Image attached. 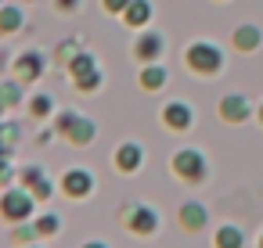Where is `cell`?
Instances as JSON below:
<instances>
[{
  "label": "cell",
  "instance_id": "cell-23",
  "mask_svg": "<svg viewBox=\"0 0 263 248\" xmlns=\"http://www.w3.org/2000/svg\"><path fill=\"white\" fill-rule=\"evenodd\" d=\"M76 58H80V40H65V44L54 51V65H65V69H69Z\"/></svg>",
  "mask_w": 263,
  "mask_h": 248
},
{
  "label": "cell",
  "instance_id": "cell-16",
  "mask_svg": "<svg viewBox=\"0 0 263 248\" xmlns=\"http://www.w3.org/2000/svg\"><path fill=\"white\" fill-rule=\"evenodd\" d=\"M22 26H26V15L18 4H0V36H15L22 33Z\"/></svg>",
  "mask_w": 263,
  "mask_h": 248
},
{
  "label": "cell",
  "instance_id": "cell-8",
  "mask_svg": "<svg viewBox=\"0 0 263 248\" xmlns=\"http://www.w3.org/2000/svg\"><path fill=\"white\" fill-rule=\"evenodd\" d=\"M162 51H166V40H162V33H155V29H141V33H137V40H134V47H130L134 61H141V65L159 61V58H162Z\"/></svg>",
  "mask_w": 263,
  "mask_h": 248
},
{
  "label": "cell",
  "instance_id": "cell-6",
  "mask_svg": "<svg viewBox=\"0 0 263 248\" xmlns=\"http://www.w3.org/2000/svg\"><path fill=\"white\" fill-rule=\"evenodd\" d=\"M69 79H72V87H76L80 94H98L101 83H105V76H101V69H98V58L87 54V51H80V58L69 65Z\"/></svg>",
  "mask_w": 263,
  "mask_h": 248
},
{
  "label": "cell",
  "instance_id": "cell-32",
  "mask_svg": "<svg viewBox=\"0 0 263 248\" xmlns=\"http://www.w3.org/2000/svg\"><path fill=\"white\" fill-rule=\"evenodd\" d=\"M256 115H259V122H263V105H259V112H256Z\"/></svg>",
  "mask_w": 263,
  "mask_h": 248
},
{
  "label": "cell",
  "instance_id": "cell-12",
  "mask_svg": "<svg viewBox=\"0 0 263 248\" xmlns=\"http://www.w3.org/2000/svg\"><path fill=\"white\" fill-rule=\"evenodd\" d=\"M112 166L119 169V173H137L141 166H144V148L137 144V140H123L119 148H116V155H112Z\"/></svg>",
  "mask_w": 263,
  "mask_h": 248
},
{
  "label": "cell",
  "instance_id": "cell-21",
  "mask_svg": "<svg viewBox=\"0 0 263 248\" xmlns=\"http://www.w3.org/2000/svg\"><path fill=\"white\" fill-rule=\"evenodd\" d=\"M36 241H40V234H36L33 219H26V223H11V244H15V248H22V244H36Z\"/></svg>",
  "mask_w": 263,
  "mask_h": 248
},
{
  "label": "cell",
  "instance_id": "cell-17",
  "mask_svg": "<svg viewBox=\"0 0 263 248\" xmlns=\"http://www.w3.org/2000/svg\"><path fill=\"white\" fill-rule=\"evenodd\" d=\"M213 248H245V234H241L234 223H223V226L213 234Z\"/></svg>",
  "mask_w": 263,
  "mask_h": 248
},
{
  "label": "cell",
  "instance_id": "cell-2",
  "mask_svg": "<svg viewBox=\"0 0 263 248\" xmlns=\"http://www.w3.org/2000/svg\"><path fill=\"white\" fill-rule=\"evenodd\" d=\"M36 198H33V191H26L22 183H15V187H4V194H0V216H4L8 223H26V219H33L36 216Z\"/></svg>",
  "mask_w": 263,
  "mask_h": 248
},
{
  "label": "cell",
  "instance_id": "cell-33",
  "mask_svg": "<svg viewBox=\"0 0 263 248\" xmlns=\"http://www.w3.org/2000/svg\"><path fill=\"white\" fill-rule=\"evenodd\" d=\"M259 248H263V234H259Z\"/></svg>",
  "mask_w": 263,
  "mask_h": 248
},
{
  "label": "cell",
  "instance_id": "cell-28",
  "mask_svg": "<svg viewBox=\"0 0 263 248\" xmlns=\"http://www.w3.org/2000/svg\"><path fill=\"white\" fill-rule=\"evenodd\" d=\"M101 8H105V15H123L130 8V0H101Z\"/></svg>",
  "mask_w": 263,
  "mask_h": 248
},
{
  "label": "cell",
  "instance_id": "cell-27",
  "mask_svg": "<svg viewBox=\"0 0 263 248\" xmlns=\"http://www.w3.org/2000/svg\"><path fill=\"white\" fill-rule=\"evenodd\" d=\"M0 94H4V105H8V112L22 105V90H18V79H11V83H0Z\"/></svg>",
  "mask_w": 263,
  "mask_h": 248
},
{
  "label": "cell",
  "instance_id": "cell-35",
  "mask_svg": "<svg viewBox=\"0 0 263 248\" xmlns=\"http://www.w3.org/2000/svg\"><path fill=\"white\" fill-rule=\"evenodd\" d=\"M0 4H4V0H0Z\"/></svg>",
  "mask_w": 263,
  "mask_h": 248
},
{
  "label": "cell",
  "instance_id": "cell-19",
  "mask_svg": "<svg viewBox=\"0 0 263 248\" xmlns=\"http://www.w3.org/2000/svg\"><path fill=\"white\" fill-rule=\"evenodd\" d=\"M26 112H29L33 119H51V115H54V97H51V94H33V97L26 101Z\"/></svg>",
  "mask_w": 263,
  "mask_h": 248
},
{
  "label": "cell",
  "instance_id": "cell-5",
  "mask_svg": "<svg viewBox=\"0 0 263 248\" xmlns=\"http://www.w3.org/2000/svg\"><path fill=\"white\" fill-rule=\"evenodd\" d=\"M170 169H173V176L184 180V183H202V180L209 176V162H205V155H202L198 148H180V151L173 155Z\"/></svg>",
  "mask_w": 263,
  "mask_h": 248
},
{
  "label": "cell",
  "instance_id": "cell-30",
  "mask_svg": "<svg viewBox=\"0 0 263 248\" xmlns=\"http://www.w3.org/2000/svg\"><path fill=\"white\" fill-rule=\"evenodd\" d=\"M80 248H108V241H98V237H90V241H83Z\"/></svg>",
  "mask_w": 263,
  "mask_h": 248
},
{
  "label": "cell",
  "instance_id": "cell-11",
  "mask_svg": "<svg viewBox=\"0 0 263 248\" xmlns=\"http://www.w3.org/2000/svg\"><path fill=\"white\" fill-rule=\"evenodd\" d=\"M177 223H180V230H187V234H202V230L209 226V209H205L202 201H184V205L177 209Z\"/></svg>",
  "mask_w": 263,
  "mask_h": 248
},
{
  "label": "cell",
  "instance_id": "cell-13",
  "mask_svg": "<svg viewBox=\"0 0 263 248\" xmlns=\"http://www.w3.org/2000/svg\"><path fill=\"white\" fill-rule=\"evenodd\" d=\"M220 119L223 122H231V126H238V122H245L249 115H252V105L241 97V94H227V97H220Z\"/></svg>",
  "mask_w": 263,
  "mask_h": 248
},
{
  "label": "cell",
  "instance_id": "cell-1",
  "mask_svg": "<svg viewBox=\"0 0 263 248\" xmlns=\"http://www.w3.org/2000/svg\"><path fill=\"white\" fill-rule=\"evenodd\" d=\"M51 130H54L58 137H65L72 148H90V144H94V137H98V126H94V119H90V115H80V112H72V108H62V112H54V122H51Z\"/></svg>",
  "mask_w": 263,
  "mask_h": 248
},
{
  "label": "cell",
  "instance_id": "cell-4",
  "mask_svg": "<svg viewBox=\"0 0 263 248\" xmlns=\"http://www.w3.org/2000/svg\"><path fill=\"white\" fill-rule=\"evenodd\" d=\"M184 65H187V72H195V76H216V72L223 69V51H220L216 44L198 40V44H191V47L184 51Z\"/></svg>",
  "mask_w": 263,
  "mask_h": 248
},
{
  "label": "cell",
  "instance_id": "cell-26",
  "mask_svg": "<svg viewBox=\"0 0 263 248\" xmlns=\"http://www.w3.org/2000/svg\"><path fill=\"white\" fill-rule=\"evenodd\" d=\"M29 191H33V198H36V201H40V205H47V201H51V198H54V191H58V187H54V183H51V176H44V180H36V183H33V187H29Z\"/></svg>",
  "mask_w": 263,
  "mask_h": 248
},
{
  "label": "cell",
  "instance_id": "cell-20",
  "mask_svg": "<svg viewBox=\"0 0 263 248\" xmlns=\"http://www.w3.org/2000/svg\"><path fill=\"white\" fill-rule=\"evenodd\" d=\"M259 40H263V36H259V29H256V26H238V29H234V47H238V51H245V54H249V51H256V47H259Z\"/></svg>",
  "mask_w": 263,
  "mask_h": 248
},
{
  "label": "cell",
  "instance_id": "cell-24",
  "mask_svg": "<svg viewBox=\"0 0 263 248\" xmlns=\"http://www.w3.org/2000/svg\"><path fill=\"white\" fill-rule=\"evenodd\" d=\"M15 180H18V169L11 155H0V187H15Z\"/></svg>",
  "mask_w": 263,
  "mask_h": 248
},
{
  "label": "cell",
  "instance_id": "cell-9",
  "mask_svg": "<svg viewBox=\"0 0 263 248\" xmlns=\"http://www.w3.org/2000/svg\"><path fill=\"white\" fill-rule=\"evenodd\" d=\"M44 72H47V58H44L40 51H26V54L15 58V79H18L22 87H26V83H36Z\"/></svg>",
  "mask_w": 263,
  "mask_h": 248
},
{
  "label": "cell",
  "instance_id": "cell-3",
  "mask_svg": "<svg viewBox=\"0 0 263 248\" xmlns=\"http://www.w3.org/2000/svg\"><path fill=\"white\" fill-rule=\"evenodd\" d=\"M119 223L134 234V237H155L159 234V212L144 201H130L119 209Z\"/></svg>",
  "mask_w": 263,
  "mask_h": 248
},
{
  "label": "cell",
  "instance_id": "cell-25",
  "mask_svg": "<svg viewBox=\"0 0 263 248\" xmlns=\"http://www.w3.org/2000/svg\"><path fill=\"white\" fill-rule=\"evenodd\" d=\"M44 176H47V173H44V166H36V162H33V166H22V169H18V183H22L26 191H29V187H33L36 180H44Z\"/></svg>",
  "mask_w": 263,
  "mask_h": 248
},
{
  "label": "cell",
  "instance_id": "cell-7",
  "mask_svg": "<svg viewBox=\"0 0 263 248\" xmlns=\"http://www.w3.org/2000/svg\"><path fill=\"white\" fill-rule=\"evenodd\" d=\"M58 191H62L65 198H72V201H83V198H90V194H94V173H90V169H83V166H72V169H65V173H62Z\"/></svg>",
  "mask_w": 263,
  "mask_h": 248
},
{
  "label": "cell",
  "instance_id": "cell-22",
  "mask_svg": "<svg viewBox=\"0 0 263 248\" xmlns=\"http://www.w3.org/2000/svg\"><path fill=\"white\" fill-rule=\"evenodd\" d=\"M33 226H36L40 237H54L62 230V216L58 212H40V216H33Z\"/></svg>",
  "mask_w": 263,
  "mask_h": 248
},
{
  "label": "cell",
  "instance_id": "cell-31",
  "mask_svg": "<svg viewBox=\"0 0 263 248\" xmlns=\"http://www.w3.org/2000/svg\"><path fill=\"white\" fill-rule=\"evenodd\" d=\"M4 112H8V105H4V94H0V119H4Z\"/></svg>",
  "mask_w": 263,
  "mask_h": 248
},
{
  "label": "cell",
  "instance_id": "cell-34",
  "mask_svg": "<svg viewBox=\"0 0 263 248\" xmlns=\"http://www.w3.org/2000/svg\"><path fill=\"white\" fill-rule=\"evenodd\" d=\"M22 248H36V244H22Z\"/></svg>",
  "mask_w": 263,
  "mask_h": 248
},
{
  "label": "cell",
  "instance_id": "cell-14",
  "mask_svg": "<svg viewBox=\"0 0 263 248\" xmlns=\"http://www.w3.org/2000/svg\"><path fill=\"white\" fill-rule=\"evenodd\" d=\"M170 83V72H166V65H159V61H148V65H141V72H137V87L144 90V94H155V90H162Z\"/></svg>",
  "mask_w": 263,
  "mask_h": 248
},
{
  "label": "cell",
  "instance_id": "cell-10",
  "mask_svg": "<svg viewBox=\"0 0 263 248\" xmlns=\"http://www.w3.org/2000/svg\"><path fill=\"white\" fill-rule=\"evenodd\" d=\"M159 119H162V126L173 130V133H187V130L195 126V112H191V105H184V101H170V105L159 112Z\"/></svg>",
  "mask_w": 263,
  "mask_h": 248
},
{
  "label": "cell",
  "instance_id": "cell-29",
  "mask_svg": "<svg viewBox=\"0 0 263 248\" xmlns=\"http://www.w3.org/2000/svg\"><path fill=\"white\" fill-rule=\"evenodd\" d=\"M54 4H58V11H62V15H72V11L80 8V0H54Z\"/></svg>",
  "mask_w": 263,
  "mask_h": 248
},
{
  "label": "cell",
  "instance_id": "cell-15",
  "mask_svg": "<svg viewBox=\"0 0 263 248\" xmlns=\"http://www.w3.org/2000/svg\"><path fill=\"white\" fill-rule=\"evenodd\" d=\"M123 18V26H130V29H148L152 26V4H148V0H130V8L119 15Z\"/></svg>",
  "mask_w": 263,
  "mask_h": 248
},
{
  "label": "cell",
  "instance_id": "cell-18",
  "mask_svg": "<svg viewBox=\"0 0 263 248\" xmlns=\"http://www.w3.org/2000/svg\"><path fill=\"white\" fill-rule=\"evenodd\" d=\"M18 140H22L18 122H11V119H0V155H11V151L18 148Z\"/></svg>",
  "mask_w": 263,
  "mask_h": 248
}]
</instances>
